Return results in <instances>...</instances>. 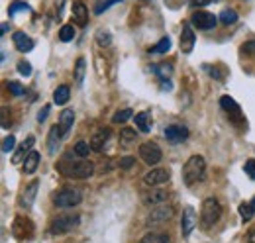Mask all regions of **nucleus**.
<instances>
[{
    "instance_id": "1",
    "label": "nucleus",
    "mask_w": 255,
    "mask_h": 243,
    "mask_svg": "<svg viewBox=\"0 0 255 243\" xmlns=\"http://www.w3.org/2000/svg\"><path fill=\"white\" fill-rule=\"evenodd\" d=\"M57 171L69 179H88L94 175V165L88 159H79V161L65 159L57 163Z\"/></svg>"
},
{
    "instance_id": "2",
    "label": "nucleus",
    "mask_w": 255,
    "mask_h": 243,
    "mask_svg": "<svg viewBox=\"0 0 255 243\" xmlns=\"http://www.w3.org/2000/svg\"><path fill=\"white\" fill-rule=\"evenodd\" d=\"M206 177V161L202 155H192L185 167H183V179H185V184L192 186L196 182H202Z\"/></svg>"
},
{
    "instance_id": "3",
    "label": "nucleus",
    "mask_w": 255,
    "mask_h": 243,
    "mask_svg": "<svg viewBox=\"0 0 255 243\" xmlns=\"http://www.w3.org/2000/svg\"><path fill=\"white\" fill-rule=\"evenodd\" d=\"M222 218V206L216 198H206L202 202V210H200V227L202 229H210L214 227Z\"/></svg>"
},
{
    "instance_id": "4",
    "label": "nucleus",
    "mask_w": 255,
    "mask_h": 243,
    "mask_svg": "<svg viewBox=\"0 0 255 243\" xmlns=\"http://www.w3.org/2000/svg\"><path fill=\"white\" fill-rule=\"evenodd\" d=\"M83 200V194L79 188H63L57 194H53V204L57 208H75Z\"/></svg>"
},
{
    "instance_id": "5",
    "label": "nucleus",
    "mask_w": 255,
    "mask_h": 243,
    "mask_svg": "<svg viewBox=\"0 0 255 243\" xmlns=\"http://www.w3.org/2000/svg\"><path fill=\"white\" fill-rule=\"evenodd\" d=\"M79 222H81V216H57V218H53V222H51V225H49V231H51V235H63V233H69V231H73L77 225H79Z\"/></svg>"
},
{
    "instance_id": "6",
    "label": "nucleus",
    "mask_w": 255,
    "mask_h": 243,
    "mask_svg": "<svg viewBox=\"0 0 255 243\" xmlns=\"http://www.w3.org/2000/svg\"><path fill=\"white\" fill-rule=\"evenodd\" d=\"M138 155H140V159H142L146 165H149V167H155V165L163 159L161 147H159L157 143H153V142H146V143H142L140 149H138Z\"/></svg>"
},
{
    "instance_id": "7",
    "label": "nucleus",
    "mask_w": 255,
    "mask_h": 243,
    "mask_svg": "<svg viewBox=\"0 0 255 243\" xmlns=\"http://www.w3.org/2000/svg\"><path fill=\"white\" fill-rule=\"evenodd\" d=\"M34 222L30 218H24V216H16L14 222H12V235L16 239H32L34 237Z\"/></svg>"
},
{
    "instance_id": "8",
    "label": "nucleus",
    "mask_w": 255,
    "mask_h": 243,
    "mask_svg": "<svg viewBox=\"0 0 255 243\" xmlns=\"http://www.w3.org/2000/svg\"><path fill=\"white\" fill-rule=\"evenodd\" d=\"M175 216V208L171 204H159V206H153L151 212L148 214V223L153 225V223H165L169 222L171 218Z\"/></svg>"
},
{
    "instance_id": "9",
    "label": "nucleus",
    "mask_w": 255,
    "mask_h": 243,
    "mask_svg": "<svg viewBox=\"0 0 255 243\" xmlns=\"http://www.w3.org/2000/svg\"><path fill=\"white\" fill-rule=\"evenodd\" d=\"M216 22H218L216 16L210 14V12H204V10H198L191 16V24L198 30H212L216 26Z\"/></svg>"
},
{
    "instance_id": "10",
    "label": "nucleus",
    "mask_w": 255,
    "mask_h": 243,
    "mask_svg": "<svg viewBox=\"0 0 255 243\" xmlns=\"http://www.w3.org/2000/svg\"><path fill=\"white\" fill-rule=\"evenodd\" d=\"M167 190L165 188H148L144 194H142V202L146 206H159L167 200Z\"/></svg>"
},
{
    "instance_id": "11",
    "label": "nucleus",
    "mask_w": 255,
    "mask_h": 243,
    "mask_svg": "<svg viewBox=\"0 0 255 243\" xmlns=\"http://www.w3.org/2000/svg\"><path fill=\"white\" fill-rule=\"evenodd\" d=\"M169 179H171V175H169L167 169H151L149 173L144 175V182L148 186H159V184L167 182Z\"/></svg>"
},
{
    "instance_id": "12",
    "label": "nucleus",
    "mask_w": 255,
    "mask_h": 243,
    "mask_svg": "<svg viewBox=\"0 0 255 243\" xmlns=\"http://www.w3.org/2000/svg\"><path fill=\"white\" fill-rule=\"evenodd\" d=\"M196 220H198L196 212L191 206H187L185 212H183V218H181V233H183V237L191 235V231L196 227Z\"/></svg>"
},
{
    "instance_id": "13",
    "label": "nucleus",
    "mask_w": 255,
    "mask_h": 243,
    "mask_svg": "<svg viewBox=\"0 0 255 243\" xmlns=\"http://www.w3.org/2000/svg\"><path fill=\"white\" fill-rule=\"evenodd\" d=\"M165 138H167V142H171V143H181V142H185V140L189 138V130H187V126L173 124V126L165 128Z\"/></svg>"
},
{
    "instance_id": "14",
    "label": "nucleus",
    "mask_w": 255,
    "mask_h": 243,
    "mask_svg": "<svg viewBox=\"0 0 255 243\" xmlns=\"http://www.w3.org/2000/svg\"><path fill=\"white\" fill-rule=\"evenodd\" d=\"M194 41H196V36H194V32H192V28H191V24H185L183 26V32H181V51L183 53H191L192 51V47H194Z\"/></svg>"
},
{
    "instance_id": "15",
    "label": "nucleus",
    "mask_w": 255,
    "mask_h": 243,
    "mask_svg": "<svg viewBox=\"0 0 255 243\" xmlns=\"http://www.w3.org/2000/svg\"><path fill=\"white\" fill-rule=\"evenodd\" d=\"M108 138H110V130H108V128L98 130V132L92 136V140H90V147H92V151H96V153L104 151V145H106Z\"/></svg>"
},
{
    "instance_id": "16",
    "label": "nucleus",
    "mask_w": 255,
    "mask_h": 243,
    "mask_svg": "<svg viewBox=\"0 0 255 243\" xmlns=\"http://www.w3.org/2000/svg\"><path fill=\"white\" fill-rule=\"evenodd\" d=\"M73 20L81 28L86 26V22H88V10H86V6L81 2V0H77V2L73 4Z\"/></svg>"
},
{
    "instance_id": "17",
    "label": "nucleus",
    "mask_w": 255,
    "mask_h": 243,
    "mask_svg": "<svg viewBox=\"0 0 255 243\" xmlns=\"http://www.w3.org/2000/svg\"><path fill=\"white\" fill-rule=\"evenodd\" d=\"M134 122H136V126L140 128V132H144V134H149L151 132V124H153V118H151V112H140V114H136V118H134Z\"/></svg>"
},
{
    "instance_id": "18",
    "label": "nucleus",
    "mask_w": 255,
    "mask_h": 243,
    "mask_svg": "<svg viewBox=\"0 0 255 243\" xmlns=\"http://www.w3.org/2000/svg\"><path fill=\"white\" fill-rule=\"evenodd\" d=\"M220 106H222V110H226L228 116H232V118H235V120H241L239 106H237V102H235L234 98H230V96H222V98H220Z\"/></svg>"
},
{
    "instance_id": "19",
    "label": "nucleus",
    "mask_w": 255,
    "mask_h": 243,
    "mask_svg": "<svg viewBox=\"0 0 255 243\" xmlns=\"http://www.w3.org/2000/svg\"><path fill=\"white\" fill-rule=\"evenodd\" d=\"M38 186H40V181H32V182L26 186V190H24V194H22V200H20V206L30 208V206L34 204V198H36V194H38Z\"/></svg>"
},
{
    "instance_id": "20",
    "label": "nucleus",
    "mask_w": 255,
    "mask_h": 243,
    "mask_svg": "<svg viewBox=\"0 0 255 243\" xmlns=\"http://www.w3.org/2000/svg\"><path fill=\"white\" fill-rule=\"evenodd\" d=\"M14 45H16V49L22 51V53H28V51L34 49L32 38H28L24 32H16V34H14Z\"/></svg>"
},
{
    "instance_id": "21",
    "label": "nucleus",
    "mask_w": 255,
    "mask_h": 243,
    "mask_svg": "<svg viewBox=\"0 0 255 243\" xmlns=\"http://www.w3.org/2000/svg\"><path fill=\"white\" fill-rule=\"evenodd\" d=\"M34 143H36V138H34V136H28V138L24 140V143L20 145V149L14 153V157H12V163H20V161H24V159H26V155L32 151Z\"/></svg>"
},
{
    "instance_id": "22",
    "label": "nucleus",
    "mask_w": 255,
    "mask_h": 243,
    "mask_svg": "<svg viewBox=\"0 0 255 243\" xmlns=\"http://www.w3.org/2000/svg\"><path fill=\"white\" fill-rule=\"evenodd\" d=\"M73 122H75V112H73V108H65V110L61 112V116H59V128H61L63 136L69 134Z\"/></svg>"
},
{
    "instance_id": "23",
    "label": "nucleus",
    "mask_w": 255,
    "mask_h": 243,
    "mask_svg": "<svg viewBox=\"0 0 255 243\" xmlns=\"http://www.w3.org/2000/svg\"><path fill=\"white\" fill-rule=\"evenodd\" d=\"M38 165H40V153H38V151H30V153L26 155V159H24V173H26V175L36 173Z\"/></svg>"
},
{
    "instance_id": "24",
    "label": "nucleus",
    "mask_w": 255,
    "mask_h": 243,
    "mask_svg": "<svg viewBox=\"0 0 255 243\" xmlns=\"http://www.w3.org/2000/svg\"><path fill=\"white\" fill-rule=\"evenodd\" d=\"M69 96H71V88H69L67 84H61V86H57L55 92H53V102H55L57 106H63V104L69 102Z\"/></svg>"
},
{
    "instance_id": "25",
    "label": "nucleus",
    "mask_w": 255,
    "mask_h": 243,
    "mask_svg": "<svg viewBox=\"0 0 255 243\" xmlns=\"http://www.w3.org/2000/svg\"><path fill=\"white\" fill-rule=\"evenodd\" d=\"M61 138H63V132H61V128H59V124H57V126H53V128L49 130V143H47L49 153H55V151H57Z\"/></svg>"
},
{
    "instance_id": "26",
    "label": "nucleus",
    "mask_w": 255,
    "mask_h": 243,
    "mask_svg": "<svg viewBox=\"0 0 255 243\" xmlns=\"http://www.w3.org/2000/svg\"><path fill=\"white\" fill-rule=\"evenodd\" d=\"M120 142H122L124 145H132L134 142H138L136 130H132V128H122V132H120Z\"/></svg>"
},
{
    "instance_id": "27",
    "label": "nucleus",
    "mask_w": 255,
    "mask_h": 243,
    "mask_svg": "<svg viewBox=\"0 0 255 243\" xmlns=\"http://www.w3.org/2000/svg\"><path fill=\"white\" fill-rule=\"evenodd\" d=\"M85 71H86V61H85V57H79L77 63H75V81H77V84H83Z\"/></svg>"
},
{
    "instance_id": "28",
    "label": "nucleus",
    "mask_w": 255,
    "mask_h": 243,
    "mask_svg": "<svg viewBox=\"0 0 255 243\" xmlns=\"http://www.w3.org/2000/svg\"><path fill=\"white\" fill-rule=\"evenodd\" d=\"M140 243H169L167 233H148L140 239Z\"/></svg>"
},
{
    "instance_id": "29",
    "label": "nucleus",
    "mask_w": 255,
    "mask_h": 243,
    "mask_svg": "<svg viewBox=\"0 0 255 243\" xmlns=\"http://www.w3.org/2000/svg\"><path fill=\"white\" fill-rule=\"evenodd\" d=\"M237 212H239V216H241L243 222H249V220L253 218V214H255V208H253L251 202H243V204H239Z\"/></svg>"
},
{
    "instance_id": "30",
    "label": "nucleus",
    "mask_w": 255,
    "mask_h": 243,
    "mask_svg": "<svg viewBox=\"0 0 255 243\" xmlns=\"http://www.w3.org/2000/svg\"><path fill=\"white\" fill-rule=\"evenodd\" d=\"M130 118H132V110L130 108H124V110H118L112 116V122H114V124H124V122H128Z\"/></svg>"
},
{
    "instance_id": "31",
    "label": "nucleus",
    "mask_w": 255,
    "mask_h": 243,
    "mask_svg": "<svg viewBox=\"0 0 255 243\" xmlns=\"http://www.w3.org/2000/svg\"><path fill=\"white\" fill-rule=\"evenodd\" d=\"M235 20H237V12H235V10H232V8L222 10V14H220V22H222V24L230 26V24H234Z\"/></svg>"
},
{
    "instance_id": "32",
    "label": "nucleus",
    "mask_w": 255,
    "mask_h": 243,
    "mask_svg": "<svg viewBox=\"0 0 255 243\" xmlns=\"http://www.w3.org/2000/svg\"><path fill=\"white\" fill-rule=\"evenodd\" d=\"M169 49H171V40H169V38H163V40H159V41L151 47V53H159V55H161V53H167Z\"/></svg>"
},
{
    "instance_id": "33",
    "label": "nucleus",
    "mask_w": 255,
    "mask_h": 243,
    "mask_svg": "<svg viewBox=\"0 0 255 243\" xmlns=\"http://www.w3.org/2000/svg\"><path fill=\"white\" fill-rule=\"evenodd\" d=\"M90 151H92L90 143H86V142H77V143H75V153H77L79 157H88Z\"/></svg>"
},
{
    "instance_id": "34",
    "label": "nucleus",
    "mask_w": 255,
    "mask_h": 243,
    "mask_svg": "<svg viewBox=\"0 0 255 243\" xmlns=\"http://www.w3.org/2000/svg\"><path fill=\"white\" fill-rule=\"evenodd\" d=\"M73 38H75V28H73L71 24L63 26L61 32H59V40H61V41H71Z\"/></svg>"
},
{
    "instance_id": "35",
    "label": "nucleus",
    "mask_w": 255,
    "mask_h": 243,
    "mask_svg": "<svg viewBox=\"0 0 255 243\" xmlns=\"http://www.w3.org/2000/svg\"><path fill=\"white\" fill-rule=\"evenodd\" d=\"M96 41H98L102 47H110V45H112V36H110L106 30H100V32L96 34Z\"/></svg>"
},
{
    "instance_id": "36",
    "label": "nucleus",
    "mask_w": 255,
    "mask_h": 243,
    "mask_svg": "<svg viewBox=\"0 0 255 243\" xmlns=\"http://www.w3.org/2000/svg\"><path fill=\"white\" fill-rule=\"evenodd\" d=\"M206 71L216 79V81H226V69L224 67H206Z\"/></svg>"
},
{
    "instance_id": "37",
    "label": "nucleus",
    "mask_w": 255,
    "mask_h": 243,
    "mask_svg": "<svg viewBox=\"0 0 255 243\" xmlns=\"http://www.w3.org/2000/svg\"><path fill=\"white\" fill-rule=\"evenodd\" d=\"M118 2H122V0H104V2H100L96 8H94V12L96 14H102L104 10H108L110 6H114V4H118Z\"/></svg>"
},
{
    "instance_id": "38",
    "label": "nucleus",
    "mask_w": 255,
    "mask_h": 243,
    "mask_svg": "<svg viewBox=\"0 0 255 243\" xmlns=\"http://www.w3.org/2000/svg\"><path fill=\"white\" fill-rule=\"evenodd\" d=\"M14 147H16V140L12 136L4 138V142H2V153H10Z\"/></svg>"
},
{
    "instance_id": "39",
    "label": "nucleus",
    "mask_w": 255,
    "mask_h": 243,
    "mask_svg": "<svg viewBox=\"0 0 255 243\" xmlns=\"http://www.w3.org/2000/svg\"><path fill=\"white\" fill-rule=\"evenodd\" d=\"M243 171L249 175V179H251V181H255V159H249V161H245V165H243Z\"/></svg>"
},
{
    "instance_id": "40",
    "label": "nucleus",
    "mask_w": 255,
    "mask_h": 243,
    "mask_svg": "<svg viewBox=\"0 0 255 243\" xmlns=\"http://www.w3.org/2000/svg\"><path fill=\"white\" fill-rule=\"evenodd\" d=\"M18 73L24 75V77L32 75V65H30L28 61H18Z\"/></svg>"
},
{
    "instance_id": "41",
    "label": "nucleus",
    "mask_w": 255,
    "mask_h": 243,
    "mask_svg": "<svg viewBox=\"0 0 255 243\" xmlns=\"http://www.w3.org/2000/svg\"><path fill=\"white\" fill-rule=\"evenodd\" d=\"M18 10H26V12H28V10H30V6H28L26 2H14V4L10 6V10H8V14H10V16H14Z\"/></svg>"
},
{
    "instance_id": "42",
    "label": "nucleus",
    "mask_w": 255,
    "mask_h": 243,
    "mask_svg": "<svg viewBox=\"0 0 255 243\" xmlns=\"http://www.w3.org/2000/svg\"><path fill=\"white\" fill-rule=\"evenodd\" d=\"M8 90L14 94V96H22L24 94V86L20 82H8Z\"/></svg>"
},
{
    "instance_id": "43",
    "label": "nucleus",
    "mask_w": 255,
    "mask_h": 243,
    "mask_svg": "<svg viewBox=\"0 0 255 243\" xmlns=\"http://www.w3.org/2000/svg\"><path fill=\"white\" fill-rule=\"evenodd\" d=\"M241 49H243V53H245V55H251V57H255V40H251V41H245V43L241 45Z\"/></svg>"
},
{
    "instance_id": "44",
    "label": "nucleus",
    "mask_w": 255,
    "mask_h": 243,
    "mask_svg": "<svg viewBox=\"0 0 255 243\" xmlns=\"http://www.w3.org/2000/svg\"><path fill=\"white\" fill-rule=\"evenodd\" d=\"M136 163V157H130V155H126L120 159V169H132V165Z\"/></svg>"
},
{
    "instance_id": "45",
    "label": "nucleus",
    "mask_w": 255,
    "mask_h": 243,
    "mask_svg": "<svg viewBox=\"0 0 255 243\" xmlns=\"http://www.w3.org/2000/svg\"><path fill=\"white\" fill-rule=\"evenodd\" d=\"M47 114H49V104L42 108V112L38 114V122H45V118H47Z\"/></svg>"
},
{
    "instance_id": "46",
    "label": "nucleus",
    "mask_w": 255,
    "mask_h": 243,
    "mask_svg": "<svg viewBox=\"0 0 255 243\" xmlns=\"http://www.w3.org/2000/svg\"><path fill=\"white\" fill-rule=\"evenodd\" d=\"M2 128H10V124H8V108H2Z\"/></svg>"
},
{
    "instance_id": "47",
    "label": "nucleus",
    "mask_w": 255,
    "mask_h": 243,
    "mask_svg": "<svg viewBox=\"0 0 255 243\" xmlns=\"http://www.w3.org/2000/svg\"><path fill=\"white\" fill-rule=\"evenodd\" d=\"M192 2V6H206V4H210L212 0H191Z\"/></svg>"
},
{
    "instance_id": "48",
    "label": "nucleus",
    "mask_w": 255,
    "mask_h": 243,
    "mask_svg": "<svg viewBox=\"0 0 255 243\" xmlns=\"http://www.w3.org/2000/svg\"><path fill=\"white\" fill-rule=\"evenodd\" d=\"M247 241H249V243H255V231H251V233H249V237H247Z\"/></svg>"
},
{
    "instance_id": "49",
    "label": "nucleus",
    "mask_w": 255,
    "mask_h": 243,
    "mask_svg": "<svg viewBox=\"0 0 255 243\" xmlns=\"http://www.w3.org/2000/svg\"><path fill=\"white\" fill-rule=\"evenodd\" d=\"M251 204H253V208H255V198H253V200H251Z\"/></svg>"
}]
</instances>
